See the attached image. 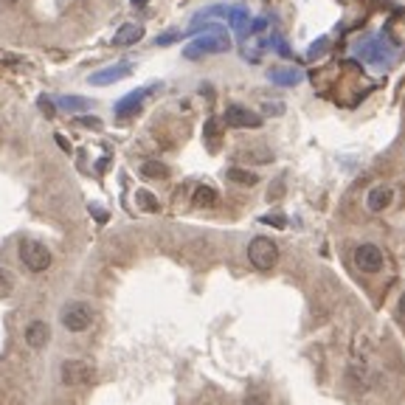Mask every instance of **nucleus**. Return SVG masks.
<instances>
[{
  "label": "nucleus",
  "mask_w": 405,
  "mask_h": 405,
  "mask_svg": "<svg viewBox=\"0 0 405 405\" xmlns=\"http://www.w3.org/2000/svg\"><path fill=\"white\" fill-rule=\"evenodd\" d=\"M231 48V40H228V34H226V25H220L217 23L211 31H206L203 37H197V40H192L189 45L183 48V56L186 59H200V56H206V54H223V51H228Z\"/></svg>",
  "instance_id": "1"
},
{
  "label": "nucleus",
  "mask_w": 405,
  "mask_h": 405,
  "mask_svg": "<svg viewBox=\"0 0 405 405\" xmlns=\"http://www.w3.org/2000/svg\"><path fill=\"white\" fill-rule=\"evenodd\" d=\"M59 380L71 386V388H79V386H90L96 380V366L90 360H82V358H71V360H62L59 366Z\"/></svg>",
  "instance_id": "2"
},
{
  "label": "nucleus",
  "mask_w": 405,
  "mask_h": 405,
  "mask_svg": "<svg viewBox=\"0 0 405 405\" xmlns=\"http://www.w3.org/2000/svg\"><path fill=\"white\" fill-rule=\"evenodd\" d=\"M17 256H20V262H23L31 273H43V270H48L51 262H54L51 251H48L43 242H37V239H23Z\"/></svg>",
  "instance_id": "3"
},
{
  "label": "nucleus",
  "mask_w": 405,
  "mask_h": 405,
  "mask_svg": "<svg viewBox=\"0 0 405 405\" xmlns=\"http://www.w3.org/2000/svg\"><path fill=\"white\" fill-rule=\"evenodd\" d=\"M248 259L256 270H270L278 262V245L267 237H254L248 245Z\"/></svg>",
  "instance_id": "4"
},
{
  "label": "nucleus",
  "mask_w": 405,
  "mask_h": 405,
  "mask_svg": "<svg viewBox=\"0 0 405 405\" xmlns=\"http://www.w3.org/2000/svg\"><path fill=\"white\" fill-rule=\"evenodd\" d=\"M59 318H62V327H65L68 332H85L93 324V309L85 301H71V304H65Z\"/></svg>",
  "instance_id": "5"
},
{
  "label": "nucleus",
  "mask_w": 405,
  "mask_h": 405,
  "mask_svg": "<svg viewBox=\"0 0 405 405\" xmlns=\"http://www.w3.org/2000/svg\"><path fill=\"white\" fill-rule=\"evenodd\" d=\"M352 262H355V267L363 270V273H380V270L386 267V256H383V251H380L377 245H371V242L355 248Z\"/></svg>",
  "instance_id": "6"
},
{
  "label": "nucleus",
  "mask_w": 405,
  "mask_h": 405,
  "mask_svg": "<svg viewBox=\"0 0 405 405\" xmlns=\"http://www.w3.org/2000/svg\"><path fill=\"white\" fill-rule=\"evenodd\" d=\"M226 124L228 127H239V130H256L262 127V116H256L254 110H248V107H239V105H231L226 110Z\"/></svg>",
  "instance_id": "7"
},
{
  "label": "nucleus",
  "mask_w": 405,
  "mask_h": 405,
  "mask_svg": "<svg viewBox=\"0 0 405 405\" xmlns=\"http://www.w3.org/2000/svg\"><path fill=\"white\" fill-rule=\"evenodd\" d=\"M23 338H25V344H28V349H34V352H40L45 344H48V338H51V329H48V324L45 321H28L25 324V332H23Z\"/></svg>",
  "instance_id": "8"
},
{
  "label": "nucleus",
  "mask_w": 405,
  "mask_h": 405,
  "mask_svg": "<svg viewBox=\"0 0 405 405\" xmlns=\"http://www.w3.org/2000/svg\"><path fill=\"white\" fill-rule=\"evenodd\" d=\"M152 93V87H141V90H133V93H127L118 105H116V116L118 118H130V116H135L138 113V107L144 105V99Z\"/></svg>",
  "instance_id": "9"
},
{
  "label": "nucleus",
  "mask_w": 405,
  "mask_h": 405,
  "mask_svg": "<svg viewBox=\"0 0 405 405\" xmlns=\"http://www.w3.org/2000/svg\"><path fill=\"white\" fill-rule=\"evenodd\" d=\"M133 74V62H118V65H110L105 71H96L90 76V85H110V82H118L124 76Z\"/></svg>",
  "instance_id": "10"
},
{
  "label": "nucleus",
  "mask_w": 405,
  "mask_h": 405,
  "mask_svg": "<svg viewBox=\"0 0 405 405\" xmlns=\"http://www.w3.org/2000/svg\"><path fill=\"white\" fill-rule=\"evenodd\" d=\"M391 203H394V189H388V186H375V189L366 195V208H369L371 214L386 211Z\"/></svg>",
  "instance_id": "11"
},
{
  "label": "nucleus",
  "mask_w": 405,
  "mask_h": 405,
  "mask_svg": "<svg viewBox=\"0 0 405 405\" xmlns=\"http://www.w3.org/2000/svg\"><path fill=\"white\" fill-rule=\"evenodd\" d=\"M144 37V25H138V23H127V25H121L118 28V34H116V45H135L138 40Z\"/></svg>",
  "instance_id": "12"
},
{
  "label": "nucleus",
  "mask_w": 405,
  "mask_h": 405,
  "mask_svg": "<svg viewBox=\"0 0 405 405\" xmlns=\"http://www.w3.org/2000/svg\"><path fill=\"white\" fill-rule=\"evenodd\" d=\"M195 206L197 208L217 206V189H211V186H197V189H195Z\"/></svg>",
  "instance_id": "13"
},
{
  "label": "nucleus",
  "mask_w": 405,
  "mask_h": 405,
  "mask_svg": "<svg viewBox=\"0 0 405 405\" xmlns=\"http://www.w3.org/2000/svg\"><path fill=\"white\" fill-rule=\"evenodd\" d=\"M141 175L149 177V180H158V177H166L169 169H166V164H161V161H144V164H141Z\"/></svg>",
  "instance_id": "14"
},
{
  "label": "nucleus",
  "mask_w": 405,
  "mask_h": 405,
  "mask_svg": "<svg viewBox=\"0 0 405 405\" xmlns=\"http://www.w3.org/2000/svg\"><path fill=\"white\" fill-rule=\"evenodd\" d=\"M228 25L242 37V34H245V25H248V12L239 9V6H231V12H228Z\"/></svg>",
  "instance_id": "15"
},
{
  "label": "nucleus",
  "mask_w": 405,
  "mask_h": 405,
  "mask_svg": "<svg viewBox=\"0 0 405 405\" xmlns=\"http://www.w3.org/2000/svg\"><path fill=\"white\" fill-rule=\"evenodd\" d=\"M270 82H276V85H298L301 82V71H287V68L270 71Z\"/></svg>",
  "instance_id": "16"
},
{
  "label": "nucleus",
  "mask_w": 405,
  "mask_h": 405,
  "mask_svg": "<svg viewBox=\"0 0 405 405\" xmlns=\"http://www.w3.org/2000/svg\"><path fill=\"white\" fill-rule=\"evenodd\" d=\"M228 180H234V183H239V186H254L259 177L254 175V172H248V169H239V166H231L228 172Z\"/></svg>",
  "instance_id": "17"
},
{
  "label": "nucleus",
  "mask_w": 405,
  "mask_h": 405,
  "mask_svg": "<svg viewBox=\"0 0 405 405\" xmlns=\"http://www.w3.org/2000/svg\"><path fill=\"white\" fill-rule=\"evenodd\" d=\"M360 54H363V59H369V62H386V54H383V48H380V40L366 43Z\"/></svg>",
  "instance_id": "18"
},
{
  "label": "nucleus",
  "mask_w": 405,
  "mask_h": 405,
  "mask_svg": "<svg viewBox=\"0 0 405 405\" xmlns=\"http://www.w3.org/2000/svg\"><path fill=\"white\" fill-rule=\"evenodd\" d=\"M135 203H138L144 211H158V200H155V195H149L146 189H138V192H135Z\"/></svg>",
  "instance_id": "19"
},
{
  "label": "nucleus",
  "mask_w": 405,
  "mask_h": 405,
  "mask_svg": "<svg viewBox=\"0 0 405 405\" xmlns=\"http://www.w3.org/2000/svg\"><path fill=\"white\" fill-rule=\"evenodd\" d=\"M59 105L65 107V110H71V113H74V110H87V107H90V102H87V99H79V96H62Z\"/></svg>",
  "instance_id": "20"
},
{
  "label": "nucleus",
  "mask_w": 405,
  "mask_h": 405,
  "mask_svg": "<svg viewBox=\"0 0 405 405\" xmlns=\"http://www.w3.org/2000/svg\"><path fill=\"white\" fill-rule=\"evenodd\" d=\"M12 287H14L12 273H9V270H0V298L9 296V293H12Z\"/></svg>",
  "instance_id": "21"
},
{
  "label": "nucleus",
  "mask_w": 405,
  "mask_h": 405,
  "mask_svg": "<svg viewBox=\"0 0 405 405\" xmlns=\"http://www.w3.org/2000/svg\"><path fill=\"white\" fill-rule=\"evenodd\" d=\"M327 51V37H321L318 43H313V45H309V59H316V56H321Z\"/></svg>",
  "instance_id": "22"
},
{
  "label": "nucleus",
  "mask_w": 405,
  "mask_h": 405,
  "mask_svg": "<svg viewBox=\"0 0 405 405\" xmlns=\"http://www.w3.org/2000/svg\"><path fill=\"white\" fill-rule=\"evenodd\" d=\"M262 223H267V226H278V228H285V217H282V214H267V217H262Z\"/></svg>",
  "instance_id": "23"
},
{
  "label": "nucleus",
  "mask_w": 405,
  "mask_h": 405,
  "mask_svg": "<svg viewBox=\"0 0 405 405\" xmlns=\"http://www.w3.org/2000/svg\"><path fill=\"white\" fill-rule=\"evenodd\" d=\"M273 45H276V51H278V54H282V56H293V51L287 48V43H285L282 37H273Z\"/></svg>",
  "instance_id": "24"
},
{
  "label": "nucleus",
  "mask_w": 405,
  "mask_h": 405,
  "mask_svg": "<svg viewBox=\"0 0 405 405\" xmlns=\"http://www.w3.org/2000/svg\"><path fill=\"white\" fill-rule=\"evenodd\" d=\"M40 107H43L45 116H54L56 113V107H54V102H48V96H40Z\"/></svg>",
  "instance_id": "25"
},
{
  "label": "nucleus",
  "mask_w": 405,
  "mask_h": 405,
  "mask_svg": "<svg viewBox=\"0 0 405 405\" xmlns=\"http://www.w3.org/2000/svg\"><path fill=\"white\" fill-rule=\"evenodd\" d=\"M79 124H85V127H93V130H99L102 127V121L99 118H76Z\"/></svg>",
  "instance_id": "26"
},
{
  "label": "nucleus",
  "mask_w": 405,
  "mask_h": 405,
  "mask_svg": "<svg viewBox=\"0 0 405 405\" xmlns=\"http://www.w3.org/2000/svg\"><path fill=\"white\" fill-rule=\"evenodd\" d=\"M265 25H267V20H265V17H256V20L251 23V31H254V34H259V31H265Z\"/></svg>",
  "instance_id": "27"
},
{
  "label": "nucleus",
  "mask_w": 405,
  "mask_h": 405,
  "mask_svg": "<svg viewBox=\"0 0 405 405\" xmlns=\"http://www.w3.org/2000/svg\"><path fill=\"white\" fill-rule=\"evenodd\" d=\"M180 34H161L158 40H155V45H169V43H175Z\"/></svg>",
  "instance_id": "28"
},
{
  "label": "nucleus",
  "mask_w": 405,
  "mask_h": 405,
  "mask_svg": "<svg viewBox=\"0 0 405 405\" xmlns=\"http://www.w3.org/2000/svg\"><path fill=\"white\" fill-rule=\"evenodd\" d=\"M265 113H285V105H265Z\"/></svg>",
  "instance_id": "29"
},
{
  "label": "nucleus",
  "mask_w": 405,
  "mask_h": 405,
  "mask_svg": "<svg viewBox=\"0 0 405 405\" xmlns=\"http://www.w3.org/2000/svg\"><path fill=\"white\" fill-rule=\"evenodd\" d=\"M245 405H267V402H265V397H248Z\"/></svg>",
  "instance_id": "30"
},
{
  "label": "nucleus",
  "mask_w": 405,
  "mask_h": 405,
  "mask_svg": "<svg viewBox=\"0 0 405 405\" xmlns=\"http://www.w3.org/2000/svg\"><path fill=\"white\" fill-rule=\"evenodd\" d=\"M399 313H402V316H405V293H402V296H399Z\"/></svg>",
  "instance_id": "31"
},
{
  "label": "nucleus",
  "mask_w": 405,
  "mask_h": 405,
  "mask_svg": "<svg viewBox=\"0 0 405 405\" xmlns=\"http://www.w3.org/2000/svg\"><path fill=\"white\" fill-rule=\"evenodd\" d=\"M146 3H149V0H133V6H138V9H141V6H146Z\"/></svg>",
  "instance_id": "32"
},
{
  "label": "nucleus",
  "mask_w": 405,
  "mask_h": 405,
  "mask_svg": "<svg viewBox=\"0 0 405 405\" xmlns=\"http://www.w3.org/2000/svg\"><path fill=\"white\" fill-rule=\"evenodd\" d=\"M6 3H17V0H6Z\"/></svg>",
  "instance_id": "33"
}]
</instances>
